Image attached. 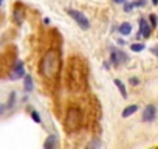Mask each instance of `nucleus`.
Segmentation results:
<instances>
[{"instance_id":"nucleus-8","label":"nucleus","mask_w":158,"mask_h":149,"mask_svg":"<svg viewBox=\"0 0 158 149\" xmlns=\"http://www.w3.org/2000/svg\"><path fill=\"white\" fill-rule=\"evenodd\" d=\"M119 33H121V34H124V36H129V34L132 33V25H130L129 22L121 23V27H119Z\"/></svg>"},{"instance_id":"nucleus-20","label":"nucleus","mask_w":158,"mask_h":149,"mask_svg":"<svg viewBox=\"0 0 158 149\" xmlns=\"http://www.w3.org/2000/svg\"><path fill=\"white\" fill-rule=\"evenodd\" d=\"M113 2H115V3H123V5H124L126 0H113Z\"/></svg>"},{"instance_id":"nucleus-18","label":"nucleus","mask_w":158,"mask_h":149,"mask_svg":"<svg viewBox=\"0 0 158 149\" xmlns=\"http://www.w3.org/2000/svg\"><path fill=\"white\" fill-rule=\"evenodd\" d=\"M150 51H152V53H153V54H155V56L158 57V47H155V48H152Z\"/></svg>"},{"instance_id":"nucleus-22","label":"nucleus","mask_w":158,"mask_h":149,"mask_svg":"<svg viewBox=\"0 0 158 149\" xmlns=\"http://www.w3.org/2000/svg\"><path fill=\"white\" fill-rule=\"evenodd\" d=\"M2 3H3V0H0V5H2Z\"/></svg>"},{"instance_id":"nucleus-21","label":"nucleus","mask_w":158,"mask_h":149,"mask_svg":"<svg viewBox=\"0 0 158 149\" xmlns=\"http://www.w3.org/2000/svg\"><path fill=\"white\" fill-rule=\"evenodd\" d=\"M152 3L153 5H158V0H152Z\"/></svg>"},{"instance_id":"nucleus-13","label":"nucleus","mask_w":158,"mask_h":149,"mask_svg":"<svg viewBox=\"0 0 158 149\" xmlns=\"http://www.w3.org/2000/svg\"><path fill=\"white\" fill-rule=\"evenodd\" d=\"M149 20H150L152 27H158V19H156L155 14H150V16H149Z\"/></svg>"},{"instance_id":"nucleus-16","label":"nucleus","mask_w":158,"mask_h":149,"mask_svg":"<svg viewBox=\"0 0 158 149\" xmlns=\"http://www.w3.org/2000/svg\"><path fill=\"white\" fill-rule=\"evenodd\" d=\"M14 98H16V93H14V92H13V93H11V95H10V107H11V106H13V104H14Z\"/></svg>"},{"instance_id":"nucleus-5","label":"nucleus","mask_w":158,"mask_h":149,"mask_svg":"<svg viewBox=\"0 0 158 149\" xmlns=\"http://www.w3.org/2000/svg\"><path fill=\"white\" fill-rule=\"evenodd\" d=\"M127 59V54L126 53H123V50H115V48H112V62L115 64V65H119L123 61H126Z\"/></svg>"},{"instance_id":"nucleus-10","label":"nucleus","mask_w":158,"mask_h":149,"mask_svg":"<svg viewBox=\"0 0 158 149\" xmlns=\"http://www.w3.org/2000/svg\"><path fill=\"white\" fill-rule=\"evenodd\" d=\"M115 86L118 87V90H119V93L123 95V98H127V90H126V87H124V84L119 81V79H115Z\"/></svg>"},{"instance_id":"nucleus-19","label":"nucleus","mask_w":158,"mask_h":149,"mask_svg":"<svg viewBox=\"0 0 158 149\" xmlns=\"http://www.w3.org/2000/svg\"><path fill=\"white\" fill-rule=\"evenodd\" d=\"M5 109H6V107H5L3 104H0V115H2V113L5 112Z\"/></svg>"},{"instance_id":"nucleus-11","label":"nucleus","mask_w":158,"mask_h":149,"mask_svg":"<svg viewBox=\"0 0 158 149\" xmlns=\"http://www.w3.org/2000/svg\"><path fill=\"white\" fill-rule=\"evenodd\" d=\"M54 143H56V135H51V137L45 141V144H44V146H45L47 149H51V147L54 146Z\"/></svg>"},{"instance_id":"nucleus-6","label":"nucleus","mask_w":158,"mask_h":149,"mask_svg":"<svg viewBox=\"0 0 158 149\" xmlns=\"http://www.w3.org/2000/svg\"><path fill=\"white\" fill-rule=\"evenodd\" d=\"M138 36H143L144 39H147L150 36V28L147 27V22H146L144 17L139 19V33H138Z\"/></svg>"},{"instance_id":"nucleus-15","label":"nucleus","mask_w":158,"mask_h":149,"mask_svg":"<svg viewBox=\"0 0 158 149\" xmlns=\"http://www.w3.org/2000/svg\"><path fill=\"white\" fill-rule=\"evenodd\" d=\"M133 6H135L133 3H130V5H129V3H124V10H126V13H129V11L133 8Z\"/></svg>"},{"instance_id":"nucleus-14","label":"nucleus","mask_w":158,"mask_h":149,"mask_svg":"<svg viewBox=\"0 0 158 149\" xmlns=\"http://www.w3.org/2000/svg\"><path fill=\"white\" fill-rule=\"evenodd\" d=\"M31 118L36 121V123H40L42 120H40V117H39V113L37 112H31Z\"/></svg>"},{"instance_id":"nucleus-12","label":"nucleus","mask_w":158,"mask_h":149,"mask_svg":"<svg viewBox=\"0 0 158 149\" xmlns=\"http://www.w3.org/2000/svg\"><path fill=\"white\" fill-rule=\"evenodd\" d=\"M130 50H132V51H135V53H139V51H143V50H144V44H132Z\"/></svg>"},{"instance_id":"nucleus-7","label":"nucleus","mask_w":158,"mask_h":149,"mask_svg":"<svg viewBox=\"0 0 158 149\" xmlns=\"http://www.w3.org/2000/svg\"><path fill=\"white\" fill-rule=\"evenodd\" d=\"M136 110H138V106H136V104H130V106H127V107L123 110V113H121V115H123V118H127V117L133 115Z\"/></svg>"},{"instance_id":"nucleus-2","label":"nucleus","mask_w":158,"mask_h":149,"mask_svg":"<svg viewBox=\"0 0 158 149\" xmlns=\"http://www.w3.org/2000/svg\"><path fill=\"white\" fill-rule=\"evenodd\" d=\"M68 16L70 17H73L74 20H76V23L81 27L82 30H89L90 28V22H89V19L81 13V11H76V10H68Z\"/></svg>"},{"instance_id":"nucleus-9","label":"nucleus","mask_w":158,"mask_h":149,"mask_svg":"<svg viewBox=\"0 0 158 149\" xmlns=\"http://www.w3.org/2000/svg\"><path fill=\"white\" fill-rule=\"evenodd\" d=\"M23 84H25V90L27 92L33 90V78H31V74H25L23 76Z\"/></svg>"},{"instance_id":"nucleus-4","label":"nucleus","mask_w":158,"mask_h":149,"mask_svg":"<svg viewBox=\"0 0 158 149\" xmlns=\"http://www.w3.org/2000/svg\"><path fill=\"white\" fill-rule=\"evenodd\" d=\"M23 76H25L23 62H22V61H17V62H16V65H14V71H13V74L10 76V79L16 81V79H20V78H23Z\"/></svg>"},{"instance_id":"nucleus-17","label":"nucleus","mask_w":158,"mask_h":149,"mask_svg":"<svg viewBox=\"0 0 158 149\" xmlns=\"http://www.w3.org/2000/svg\"><path fill=\"white\" fill-rule=\"evenodd\" d=\"M138 83H139V81H138L136 78H130V84H132V86H136Z\"/></svg>"},{"instance_id":"nucleus-3","label":"nucleus","mask_w":158,"mask_h":149,"mask_svg":"<svg viewBox=\"0 0 158 149\" xmlns=\"http://www.w3.org/2000/svg\"><path fill=\"white\" fill-rule=\"evenodd\" d=\"M155 117H156V107L153 104L146 106V109L143 112V121L144 123H152L155 120Z\"/></svg>"},{"instance_id":"nucleus-1","label":"nucleus","mask_w":158,"mask_h":149,"mask_svg":"<svg viewBox=\"0 0 158 149\" xmlns=\"http://www.w3.org/2000/svg\"><path fill=\"white\" fill-rule=\"evenodd\" d=\"M81 112H79L77 109H71L68 113H67V118H65V129L67 132H73L79 127V124H81Z\"/></svg>"}]
</instances>
